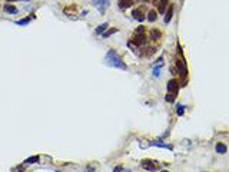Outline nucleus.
Segmentation results:
<instances>
[{
    "label": "nucleus",
    "mask_w": 229,
    "mask_h": 172,
    "mask_svg": "<svg viewBox=\"0 0 229 172\" xmlns=\"http://www.w3.org/2000/svg\"><path fill=\"white\" fill-rule=\"evenodd\" d=\"M178 90H179V83H178V80L172 79L168 82V93H172V95H178Z\"/></svg>",
    "instance_id": "obj_5"
},
{
    "label": "nucleus",
    "mask_w": 229,
    "mask_h": 172,
    "mask_svg": "<svg viewBox=\"0 0 229 172\" xmlns=\"http://www.w3.org/2000/svg\"><path fill=\"white\" fill-rule=\"evenodd\" d=\"M3 10H4L6 13H10V14H16V13H17V9H16L14 6H12V4H4Z\"/></svg>",
    "instance_id": "obj_11"
},
{
    "label": "nucleus",
    "mask_w": 229,
    "mask_h": 172,
    "mask_svg": "<svg viewBox=\"0 0 229 172\" xmlns=\"http://www.w3.org/2000/svg\"><path fill=\"white\" fill-rule=\"evenodd\" d=\"M148 20L149 22H156V19H157V13L155 12V10H149V13H148Z\"/></svg>",
    "instance_id": "obj_17"
},
{
    "label": "nucleus",
    "mask_w": 229,
    "mask_h": 172,
    "mask_svg": "<svg viewBox=\"0 0 229 172\" xmlns=\"http://www.w3.org/2000/svg\"><path fill=\"white\" fill-rule=\"evenodd\" d=\"M172 16H173V6H169L166 10V14H165V23H169Z\"/></svg>",
    "instance_id": "obj_10"
},
{
    "label": "nucleus",
    "mask_w": 229,
    "mask_h": 172,
    "mask_svg": "<svg viewBox=\"0 0 229 172\" xmlns=\"http://www.w3.org/2000/svg\"><path fill=\"white\" fill-rule=\"evenodd\" d=\"M7 1H29V0H7Z\"/></svg>",
    "instance_id": "obj_24"
},
{
    "label": "nucleus",
    "mask_w": 229,
    "mask_h": 172,
    "mask_svg": "<svg viewBox=\"0 0 229 172\" xmlns=\"http://www.w3.org/2000/svg\"><path fill=\"white\" fill-rule=\"evenodd\" d=\"M176 67H178V72L182 78H186V65H185V59H182V56L176 60Z\"/></svg>",
    "instance_id": "obj_4"
},
{
    "label": "nucleus",
    "mask_w": 229,
    "mask_h": 172,
    "mask_svg": "<svg viewBox=\"0 0 229 172\" xmlns=\"http://www.w3.org/2000/svg\"><path fill=\"white\" fill-rule=\"evenodd\" d=\"M149 36H151L152 40H159L160 39V30H157V29H152L151 32H149Z\"/></svg>",
    "instance_id": "obj_9"
},
{
    "label": "nucleus",
    "mask_w": 229,
    "mask_h": 172,
    "mask_svg": "<svg viewBox=\"0 0 229 172\" xmlns=\"http://www.w3.org/2000/svg\"><path fill=\"white\" fill-rule=\"evenodd\" d=\"M155 66H163V58H162V56H160V58H159V59L156 60Z\"/></svg>",
    "instance_id": "obj_22"
},
{
    "label": "nucleus",
    "mask_w": 229,
    "mask_h": 172,
    "mask_svg": "<svg viewBox=\"0 0 229 172\" xmlns=\"http://www.w3.org/2000/svg\"><path fill=\"white\" fill-rule=\"evenodd\" d=\"M34 19V16H29V17H26V19H22V20H17V25L19 26H25V25H27V23H30L32 20Z\"/></svg>",
    "instance_id": "obj_16"
},
{
    "label": "nucleus",
    "mask_w": 229,
    "mask_h": 172,
    "mask_svg": "<svg viewBox=\"0 0 229 172\" xmlns=\"http://www.w3.org/2000/svg\"><path fill=\"white\" fill-rule=\"evenodd\" d=\"M140 166L143 168L145 171H155L157 169V164L156 162H153V161H149V159H143L142 162H140Z\"/></svg>",
    "instance_id": "obj_3"
},
{
    "label": "nucleus",
    "mask_w": 229,
    "mask_h": 172,
    "mask_svg": "<svg viewBox=\"0 0 229 172\" xmlns=\"http://www.w3.org/2000/svg\"><path fill=\"white\" fill-rule=\"evenodd\" d=\"M135 33H145V27L143 26H139L136 30H135Z\"/></svg>",
    "instance_id": "obj_23"
},
{
    "label": "nucleus",
    "mask_w": 229,
    "mask_h": 172,
    "mask_svg": "<svg viewBox=\"0 0 229 172\" xmlns=\"http://www.w3.org/2000/svg\"><path fill=\"white\" fill-rule=\"evenodd\" d=\"M133 4V0H120L119 1V7L120 9H128V7H131Z\"/></svg>",
    "instance_id": "obj_12"
},
{
    "label": "nucleus",
    "mask_w": 229,
    "mask_h": 172,
    "mask_svg": "<svg viewBox=\"0 0 229 172\" xmlns=\"http://www.w3.org/2000/svg\"><path fill=\"white\" fill-rule=\"evenodd\" d=\"M37 161H39V156H32V158H27L25 164H34V162H37Z\"/></svg>",
    "instance_id": "obj_19"
},
{
    "label": "nucleus",
    "mask_w": 229,
    "mask_h": 172,
    "mask_svg": "<svg viewBox=\"0 0 229 172\" xmlns=\"http://www.w3.org/2000/svg\"><path fill=\"white\" fill-rule=\"evenodd\" d=\"M160 67L162 66H155L153 67V76H155V78L159 76V73H160Z\"/></svg>",
    "instance_id": "obj_21"
},
{
    "label": "nucleus",
    "mask_w": 229,
    "mask_h": 172,
    "mask_svg": "<svg viewBox=\"0 0 229 172\" xmlns=\"http://www.w3.org/2000/svg\"><path fill=\"white\" fill-rule=\"evenodd\" d=\"M132 43H135L136 46H142L146 43V34L145 33H135V37L132 40Z\"/></svg>",
    "instance_id": "obj_6"
},
{
    "label": "nucleus",
    "mask_w": 229,
    "mask_h": 172,
    "mask_svg": "<svg viewBox=\"0 0 229 172\" xmlns=\"http://www.w3.org/2000/svg\"><path fill=\"white\" fill-rule=\"evenodd\" d=\"M92 4L96 7L100 13L103 14L106 12V9L110 6V0H93V1H92Z\"/></svg>",
    "instance_id": "obj_2"
},
{
    "label": "nucleus",
    "mask_w": 229,
    "mask_h": 172,
    "mask_svg": "<svg viewBox=\"0 0 229 172\" xmlns=\"http://www.w3.org/2000/svg\"><path fill=\"white\" fill-rule=\"evenodd\" d=\"M216 152L218 153H226V151H228V148H226V145L225 144H216Z\"/></svg>",
    "instance_id": "obj_15"
},
{
    "label": "nucleus",
    "mask_w": 229,
    "mask_h": 172,
    "mask_svg": "<svg viewBox=\"0 0 229 172\" xmlns=\"http://www.w3.org/2000/svg\"><path fill=\"white\" fill-rule=\"evenodd\" d=\"M105 63L112 67H118V69H122V70H128V66L123 63V60L120 59V56L118 55L116 50H107V53H106V56H105Z\"/></svg>",
    "instance_id": "obj_1"
},
{
    "label": "nucleus",
    "mask_w": 229,
    "mask_h": 172,
    "mask_svg": "<svg viewBox=\"0 0 229 172\" xmlns=\"http://www.w3.org/2000/svg\"><path fill=\"white\" fill-rule=\"evenodd\" d=\"M168 7H169V0H159L156 3V9L160 14H163L168 10Z\"/></svg>",
    "instance_id": "obj_7"
},
{
    "label": "nucleus",
    "mask_w": 229,
    "mask_h": 172,
    "mask_svg": "<svg viewBox=\"0 0 229 172\" xmlns=\"http://www.w3.org/2000/svg\"><path fill=\"white\" fill-rule=\"evenodd\" d=\"M176 113H178V116H182L183 113H185V106L178 105V111H176Z\"/></svg>",
    "instance_id": "obj_20"
},
{
    "label": "nucleus",
    "mask_w": 229,
    "mask_h": 172,
    "mask_svg": "<svg viewBox=\"0 0 229 172\" xmlns=\"http://www.w3.org/2000/svg\"><path fill=\"white\" fill-rule=\"evenodd\" d=\"M106 29H107V23L99 25V26L96 27V30H95V33H96V34H103L106 32Z\"/></svg>",
    "instance_id": "obj_14"
},
{
    "label": "nucleus",
    "mask_w": 229,
    "mask_h": 172,
    "mask_svg": "<svg viewBox=\"0 0 229 172\" xmlns=\"http://www.w3.org/2000/svg\"><path fill=\"white\" fill-rule=\"evenodd\" d=\"M116 32H118V29H116V27H113V29H110V30H107V32H105V33H103V37H109V36H110V34H113V33H116Z\"/></svg>",
    "instance_id": "obj_18"
},
{
    "label": "nucleus",
    "mask_w": 229,
    "mask_h": 172,
    "mask_svg": "<svg viewBox=\"0 0 229 172\" xmlns=\"http://www.w3.org/2000/svg\"><path fill=\"white\" fill-rule=\"evenodd\" d=\"M149 145L151 146H159V148H165V149H169V151L173 149L170 145H166V144H162V142H149Z\"/></svg>",
    "instance_id": "obj_13"
},
{
    "label": "nucleus",
    "mask_w": 229,
    "mask_h": 172,
    "mask_svg": "<svg viewBox=\"0 0 229 172\" xmlns=\"http://www.w3.org/2000/svg\"><path fill=\"white\" fill-rule=\"evenodd\" d=\"M132 16H133V19L137 20V22H143L145 17H146L143 14V12H142V9H135V10L132 12Z\"/></svg>",
    "instance_id": "obj_8"
}]
</instances>
